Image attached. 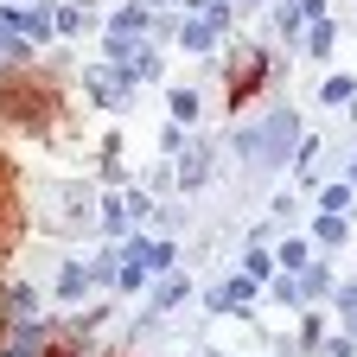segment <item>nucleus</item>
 Instances as JSON below:
<instances>
[{
    "instance_id": "nucleus-3",
    "label": "nucleus",
    "mask_w": 357,
    "mask_h": 357,
    "mask_svg": "<svg viewBox=\"0 0 357 357\" xmlns=\"http://www.w3.org/2000/svg\"><path fill=\"white\" fill-rule=\"evenodd\" d=\"M306 236H312V249H344L351 243V211H319Z\"/></svg>"
},
{
    "instance_id": "nucleus-5",
    "label": "nucleus",
    "mask_w": 357,
    "mask_h": 357,
    "mask_svg": "<svg viewBox=\"0 0 357 357\" xmlns=\"http://www.w3.org/2000/svg\"><path fill=\"white\" fill-rule=\"evenodd\" d=\"M217 38H223V26H217L211 13H192L185 26H178V45H185V52H211Z\"/></svg>"
},
{
    "instance_id": "nucleus-24",
    "label": "nucleus",
    "mask_w": 357,
    "mask_h": 357,
    "mask_svg": "<svg viewBox=\"0 0 357 357\" xmlns=\"http://www.w3.org/2000/svg\"><path fill=\"white\" fill-rule=\"evenodd\" d=\"M102 230H109V236L128 230V204H121V198H102Z\"/></svg>"
},
{
    "instance_id": "nucleus-9",
    "label": "nucleus",
    "mask_w": 357,
    "mask_h": 357,
    "mask_svg": "<svg viewBox=\"0 0 357 357\" xmlns=\"http://www.w3.org/2000/svg\"><path fill=\"white\" fill-rule=\"evenodd\" d=\"M275 261L287 268V275H300V268L312 261V236H300V230H294V236H281V249H275Z\"/></svg>"
},
{
    "instance_id": "nucleus-17",
    "label": "nucleus",
    "mask_w": 357,
    "mask_h": 357,
    "mask_svg": "<svg viewBox=\"0 0 357 357\" xmlns=\"http://www.w3.org/2000/svg\"><path fill=\"white\" fill-rule=\"evenodd\" d=\"M351 96H357V77H326V89H319V102H326V109H344Z\"/></svg>"
},
{
    "instance_id": "nucleus-30",
    "label": "nucleus",
    "mask_w": 357,
    "mask_h": 357,
    "mask_svg": "<svg viewBox=\"0 0 357 357\" xmlns=\"http://www.w3.org/2000/svg\"><path fill=\"white\" fill-rule=\"evenodd\" d=\"M147 7H172V0H147Z\"/></svg>"
},
{
    "instance_id": "nucleus-7",
    "label": "nucleus",
    "mask_w": 357,
    "mask_h": 357,
    "mask_svg": "<svg viewBox=\"0 0 357 357\" xmlns=\"http://www.w3.org/2000/svg\"><path fill=\"white\" fill-rule=\"evenodd\" d=\"M7 26L13 32H26V38H52L58 26H52V13H38V7H7Z\"/></svg>"
},
{
    "instance_id": "nucleus-4",
    "label": "nucleus",
    "mask_w": 357,
    "mask_h": 357,
    "mask_svg": "<svg viewBox=\"0 0 357 357\" xmlns=\"http://www.w3.org/2000/svg\"><path fill=\"white\" fill-rule=\"evenodd\" d=\"M128 70H89V96H96L102 109H128Z\"/></svg>"
},
{
    "instance_id": "nucleus-8",
    "label": "nucleus",
    "mask_w": 357,
    "mask_h": 357,
    "mask_svg": "<svg viewBox=\"0 0 357 357\" xmlns=\"http://www.w3.org/2000/svg\"><path fill=\"white\" fill-rule=\"evenodd\" d=\"M326 294H332V268H326V261H306V268H300V306L326 300Z\"/></svg>"
},
{
    "instance_id": "nucleus-22",
    "label": "nucleus",
    "mask_w": 357,
    "mask_h": 357,
    "mask_svg": "<svg viewBox=\"0 0 357 357\" xmlns=\"http://www.w3.org/2000/svg\"><path fill=\"white\" fill-rule=\"evenodd\" d=\"M52 26H58L64 38H77V32L89 26V20H83V7H52Z\"/></svg>"
},
{
    "instance_id": "nucleus-2",
    "label": "nucleus",
    "mask_w": 357,
    "mask_h": 357,
    "mask_svg": "<svg viewBox=\"0 0 357 357\" xmlns=\"http://www.w3.org/2000/svg\"><path fill=\"white\" fill-rule=\"evenodd\" d=\"M255 294H261V281L255 275H230V281H223V287H211V312H249L255 306Z\"/></svg>"
},
{
    "instance_id": "nucleus-27",
    "label": "nucleus",
    "mask_w": 357,
    "mask_h": 357,
    "mask_svg": "<svg viewBox=\"0 0 357 357\" xmlns=\"http://www.w3.org/2000/svg\"><path fill=\"white\" fill-rule=\"evenodd\" d=\"M300 20H326V0H300Z\"/></svg>"
},
{
    "instance_id": "nucleus-1",
    "label": "nucleus",
    "mask_w": 357,
    "mask_h": 357,
    "mask_svg": "<svg viewBox=\"0 0 357 357\" xmlns=\"http://www.w3.org/2000/svg\"><path fill=\"white\" fill-rule=\"evenodd\" d=\"M287 134H300L294 115H268V121H249L236 134V153L255 160V166H281V160H300V141H287Z\"/></svg>"
},
{
    "instance_id": "nucleus-10",
    "label": "nucleus",
    "mask_w": 357,
    "mask_h": 357,
    "mask_svg": "<svg viewBox=\"0 0 357 357\" xmlns=\"http://www.w3.org/2000/svg\"><path fill=\"white\" fill-rule=\"evenodd\" d=\"M89 287H96V281H89V261H64V275H58V300H83Z\"/></svg>"
},
{
    "instance_id": "nucleus-29",
    "label": "nucleus",
    "mask_w": 357,
    "mask_h": 357,
    "mask_svg": "<svg viewBox=\"0 0 357 357\" xmlns=\"http://www.w3.org/2000/svg\"><path fill=\"white\" fill-rule=\"evenodd\" d=\"M344 178H351V192H357V160H351V166H344Z\"/></svg>"
},
{
    "instance_id": "nucleus-25",
    "label": "nucleus",
    "mask_w": 357,
    "mask_h": 357,
    "mask_svg": "<svg viewBox=\"0 0 357 357\" xmlns=\"http://www.w3.org/2000/svg\"><path fill=\"white\" fill-rule=\"evenodd\" d=\"M319 351H332V357H357V332H332Z\"/></svg>"
},
{
    "instance_id": "nucleus-13",
    "label": "nucleus",
    "mask_w": 357,
    "mask_h": 357,
    "mask_svg": "<svg viewBox=\"0 0 357 357\" xmlns=\"http://www.w3.org/2000/svg\"><path fill=\"white\" fill-rule=\"evenodd\" d=\"M275 268H281V261H275V249H261V243H249V249H243V275L268 281V275H275Z\"/></svg>"
},
{
    "instance_id": "nucleus-11",
    "label": "nucleus",
    "mask_w": 357,
    "mask_h": 357,
    "mask_svg": "<svg viewBox=\"0 0 357 357\" xmlns=\"http://www.w3.org/2000/svg\"><path fill=\"white\" fill-rule=\"evenodd\" d=\"M192 294V281L185 275H172V268H166V275H160V287H153V312H172L178 300H185Z\"/></svg>"
},
{
    "instance_id": "nucleus-12",
    "label": "nucleus",
    "mask_w": 357,
    "mask_h": 357,
    "mask_svg": "<svg viewBox=\"0 0 357 357\" xmlns=\"http://www.w3.org/2000/svg\"><path fill=\"white\" fill-rule=\"evenodd\" d=\"M332 45H338L332 20H306V58H332Z\"/></svg>"
},
{
    "instance_id": "nucleus-21",
    "label": "nucleus",
    "mask_w": 357,
    "mask_h": 357,
    "mask_svg": "<svg viewBox=\"0 0 357 357\" xmlns=\"http://www.w3.org/2000/svg\"><path fill=\"white\" fill-rule=\"evenodd\" d=\"M185 147H192V141H185V121H166V128H160V153H166V160H178Z\"/></svg>"
},
{
    "instance_id": "nucleus-20",
    "label": "nucleus",
    "mask_w": 357,
    "mask_h": 357,
    "mask_svg": "<svg viewBox=\"0 0 357 357\" xmlns=\"http://www.w3.org/2000/svg\"><path fill=\"white\" fill-rule=\"evenodd\" d=\"M166 102H172V121H185V128L198 121V89H172Z\"/></svg>"
},
{
    "instance_id": "nucleus-16",
    "label": "nucleus",
    "mask_w": 357,
    "mask_h": 357,
    "mask_svg": "<svg viewBox=\"0 0 357 357\" xmlns=\"http://www.w3.org/2000/svg\"><path fill=\"white\" fill-rule=\"evenodd\" d=\"M109 26H115V32H141V26H153V7H147V0H134V7H121Z\"/></svg>"
},
{
    "instance_id": "nucleus-6",
    "label": "nucleus",
    "mask_w": 357,
    "mask_h": 357,
    "mask_svg": "<svg viewBox=\"0 0 357 357\" xmlns=\"http://www.w3.org/2000/svg\"><path fill=\"white\" fill-rule=\"evenodd\" d=\"M204 178H211V147L198 141V147H185V153H178V185H185V192H198Z\"/></svg>"
},
{
    "instance_id": "nucleus-18",
    "label": "nucleus",
    "mask_w": 357,
    "mask_h": 357,
    "mask_svg": "<svg viewBox=\"0 0 357 357\" xmlns=\"http://www.w3.org/2000/svg\"><path fill=\"white\" fill-rule=\"evenodd\" d=\"M268 294H275L281 306H300V275H287V268H275V275H268Z\"/></svg>"
},
{
    "instance_id": "nucleus-28",
    "label": "nucleus",
    "mask_w": 357,
    "mask_h": 357,
    "mask_svg": "<svg viewBox=\"0 0 357 357\" xmlns=\"http://www.w3.org/2000/svg\"><path fill=\"white\" fill-rule=\"evenodd\" d=\"M178 7H192V13H204V7H211V0H178Z\"/></svg>"
},
{
    "instance_id": "nucleus-26",
    "label": "nucleus",
    "mask_w": 357,
    "mask_h": 357,
    "mask_svg": "<svg viewBox=\"0 0 357 357\" xmlns=\"http://www.w3.org/2000/svg\"><path fill=\"white\" fill-rule=\"evenodd\" d=\"M153 211V192H128V217H147Z\"/></svg>"
},
{
    "instance_id": "nucleus-31",
    "label": "nucleus",
    "mask_w": 357,
    "mask_h": 357,
    "mask_svg": "<svg viewBox=\"0 0 357 357\" xmlns=\"http://www.w3.org/2000/svg\"><path fill=\"white\" fill-rule=\"evenodd\" d=\"M236 7H261V0H236Z\"/></svg>"
},
{
    "instance_id": "nucleus-19",
    "label": "nucleus",
    "mask_w": 357,
    "mask_h": 357,
    "mask_svg": "<svg viewBox=\"0 0 357 357\" xmlns=\"http://www.w3.org/2000/svg\"><path fill=\"white\" fill-rule=\"evenodd\" d=\"M300 26H306V20H300V0H281V7H275V32H281V38H294ZM294 45H300V38H294Z\"/></svg>"
},
{
    "instance_id": "nucleus-15",
    "label": "nucleus",
    "mask_w": 357,
    "mask_h": 357,
    "mask_svg": "<svg viewBox=\"0 0 357 357\" xmlns=\"http://www.w3.org/2000/svg\"><path fill=\"white\" fill-rule=\"evenodd\" d=\"M115 275H121V255H115V249H96V261H89V281H96V287H115Z\"/></svg>"
},
{
    "instance_id": "nucleus-14",
    "label": "nucleus",
    "mask_w": 357,
    "mask_h": 357,
    "mask_svg": "<svg viewBox=\"0 0 357 357\" xmlns=\"http://www.w3.org/2000/svg\"><path fill=\"white\" fill-rule=\"evenodd\" d=\"M357 192H351V178H332V185H319V211H351Z\"/></svg>"
},
{
    "instance_id": "nucleus-23",
    "label": "nucleus",
    "mask_w": 357,
    "mask_h": 357,
    "mask_svg": "<svg viewBox=\"0 0 357 357\" xmlns=\"http://www.w3.org/2000/svg\"><path fill=\"white\" fill-rule=\"evenodd\" d=\"M319 344H326V319L306 312V319H300V351H319Z\"/></svg>"
}]
</instances>
